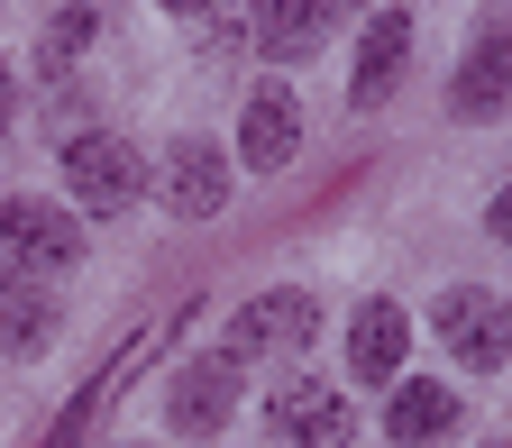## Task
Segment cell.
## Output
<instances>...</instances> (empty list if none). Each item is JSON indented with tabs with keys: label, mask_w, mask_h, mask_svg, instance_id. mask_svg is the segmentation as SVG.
<instances>
[{
	"label": "cell",
	"mask_w": 512,
	"mask_h": 448,
	"mask_svg": "<svg viewBox=\"0 0 512 448\" xmlns=\"http://www.w3.org/2000/svg\"><path fill=\"white\" fill-rule=\"evenodd\" d=\"M320 330V302L311 293H256L238 320H229V348L220 357H275V348H311Z\"/></svg>",
	"instance_id": "obj_4"
},
{
	"label": "cell",
	"mask_w": 512,
	"mask_h": 448,
	"mask_svg": "<svg viewBox=\"0 0 512 448\" xmlns=\"http://www.w3.org/2000/svg\"><path fill=\"white\" fill-rule=\"evenodd\" d=\"M320 10H366V0H320Z\"/></svg>",
	"instance_id": "obj_18"
},
{
	"label": "cell",
	"mask_w": 512,
	"mask_h": 448,
	"mask_svg": "<svg viewBox=\"0 0 512 448\" xmlns=\"http://www.w3.org/2000/svg\"><path fill=\"white\" fill-rule=\"evenodd\" d=\"M384 430H394V448H439L448 430H458V394H448V384H403Z\"/></svg>",
	"instance_id": "obj_11"
},
{
	"label": "cell",
	"mask_w": 512,
	"mask_h": 448,
	"mask_svg": "<svg viewBox=\"0 0 512 448\" xmlns=\"http://www.w3.org/2000/svg\"><path fill=\"white\" fill-rule=\"evenodd\" d=\"M430 320H439V348L458 357V366H476V375H494L512 357V311L494 293H476V284H448Z\"/></svg>",
	"instance_id": "obj_1"
},
{
	"label": "cell",
	"mask_w": 512,
	"mask_h": 448,
	"mask_svg": "<svg viewBox=\"0 0 512 448\" xmlns=\"http://www.w3.org/2000/svg\"><path fill=\"white\" fill-rule=\"evenodd\" d=\"M503 101H512V28H485L476 55L458 64V83H448V110L458 119H494Z\"/></svg>",
	"instance_id": "obj_7"
},
{
	"label": "cell",
	"mask_w": 512,
	"mask_h": 448,
	"mask_svg": "<svg viewBox=\"0 0 512 448\" xmlns=\"http://www.w3.org/2000/svg\"><path fill=\"white\" fill-rule=\"evenodd\" d=\"M92 46V10H83V0H64V10L46 19V64H64V55H83Z\"/></svg>",
	"instance_id": "obj_14"
},
{
	"label": "cell",
	"mask_w": 512,
	"mask_h": 448,
	"mask_svg": "<svg viewBox=\"0 0 512 448\" xmlns=\"http://www.w3.org/2000/svg\"><path fill=\"white\" fill-rule=\"evenodd\" d=\"M229 412H238V357H192L174 384H165V421L183 430V439H211V430H229Z\"/></svg>",
	"instance_id": "obj_3"
},
{
	"label": "cell",
	"mask_w": 512,
	"mask_h": 448,
	"mask_svg": "<svg viewBox=\"0 0 512 448\" xmlns=\"http://www.w3.org/2000/svg\"><path fill=\"white\" fill-rule=\"evenodd\" d=\"M165 202H174L183 220H211V211L229 202V165H220L211 138H174V147H165Z\"/></svg>",
	"instance_id": "obj_6"
},
{
	"label": "cell",
	"mask_w": 512,
	"mask_h": 448,
	"mask_svg": "<svg viewBox=\"0 0 512 448\" xmlns=\"http://www.w3.org/2000/svg\"><path fill=\"white\" fill-rule=\"evenodd\" d=\"M485 229H494V238H503V247H512V183H503V192H494V211H485Z\"/></svg>",
	"instance_id": "obj_15"
},
{
	"label": "cell",
	"mask_w": 512,
	"mask_h": 448,
	"mask_svg": "<svg viewBox=\"0 0 512 448\" xmlns=\"http://www.w3.org/2000/svg\"><path fill=\"white\" fill-rule=\"evenodd\" d=\"M266 421H275L293 448H348V439H357V412L330 394V384H311V375H293V384H284V394L266 403Z\"/></svg>",
	"instance_id": "obj_5"
},
{
	"label": "cell",
	"mask_w": 512,
	"mask_h": 448,
	"mask_svg": "<svg viewBox=\"0 0 512 448\" xmlns=\"http://www.w3.org/2000/svg\"><path fill=\"white\" fill-rule=\"evenodd\" d=\"M10 101H19V92H10V64H0V128H10Z\"/></svg>",
	"instance_id": "obj_16"
},
{
	"label": "cell",
	"mask_w": 512,
	"mask_h": 448,
	"mask_svg": "<svg viewBox=\"0 0 512 448\" xmlns=\"http://www.w3.org/2000/svg\"><path fill=\"white\" fill-rule=\"evenodd\" d=\"M46 339H55V302L10 275V284H0V357H37Z\"/></svg>",
	"instance_id": "obj_13"
},
{
	"label": "cell",
	"mask_w": 512,
	"mask_h": 448,
	"mask_svg": "<svg viewBox=\"0 0 512 448\" xmlns=\"http://www.w3.org/2000/svg\"><path fill=\"white\" fill-rule=\"evenodd\" d=\"M64 183H74L83 211H128V202L147 192V165H138V147L83 128V138H64Z\"/></svg>",
	"instance_id": "obj_2"
},
{
	"label": "cell",
	"mask_w": 512,
	"mask_h": 448,
	"mask_svg": "<svg viewBox=\"0 0 512 448\" xmlns=\"http://www.w3.org/2000/svg\"><path fill=\"white\" fill-rule=\"evenodd\" d=\"M320 28H330L320 0H256V46H266L275 64H302L320 46Z\"/></svg>",
	"instance_id": "obj_12"
},
{
	"label": "cell",
	"mask_w": 512,
	"mask_h": 448,
	"mask_svg": "<svg viewBox=\"0 0 512 448\" xmlns=\"http://www.w3.org/2000/svg\"><path fill=\"white\" fill-rule=\"evenodd\" d=\"M494 448H512V439H494Z\"/></svg>",
	"instance_id": "obj_19"
},
{
	"label": "cell",
	"mask_w": 512,
	"mask_h": 448,
	"mask_svg": "<svg viewBox=\"0 0 512 448\" xmlns=\"http://www.w3.org/2000/svg\"><path fill=\"white\" fill-rule=\"evenodd\" d=\"M293 147H302V110H293V92H256L247 119H238V156H247L256 174H275V165H293Z\"/></svg>",
	"instance_id": "obj_9"
},
{
	"label": "cell",
	"mask_w": 512,
	"mask_h": 448,
	"mask_svg": "<svg viewBox=\"0 0 512 448\" xmlns=\"http://www.w3.org/2000/svg\"><path fill=\"white\" fill-rule=\"evenodd\" d=\"M403 64H412V19L403 10H375L366 19V46H357V74H348V101L366 110V101H384L403 83Z\"/></svg>",
	"instance_id": "obj_8"
},
{
	"label": "cell",
	"mask_w": 512,
	"mask_h": 448,
	"mask_svg": "<svg viewBox=\"0 0 512 448\" xmlns=\"http://www.w3.org/2000/svg\"><path fill=\"white\" fill-rule=\"evenodd\" d=\"M165 10H183V19H192V10H211V0H165Z\"/></svg>",
	"instance_id": "obj_17"
},
{
	"label": "cell",
	"mask_w": 512,
	"mask_h": 448,
	"mask_svg": "<svg viewBox=\"0 0 512 448\" xmlns=\"http://www.w3.org/2000/svg\"><path fill=\"white\" fill-rule=\"evenodd\" d=\"M403 348H412V320H403L394 302H366L357 330H348V366H357L366 384H394V375H403Z\"/></svg>",
	"instance_id": "obj_10"
}]
</instances>
